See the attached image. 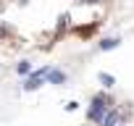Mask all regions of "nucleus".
Segmentation results:
<instances>
[{
	"mask_svg": "<svg viewBox=\"0 0 134 126\" xmlns=\"http://www.w3.org/2000/svg\"><path fill=\"white\" fill-rule=\"evenodd\" d=\"M110 102H113V100H110L105 92L95 95V97H92V105H90V110H87V118H90V121H95V123H100V118L108 113V108H113Z\"/></svg>",
	"mask_w": 134,
	"mask_h": 126,
	"instance_id": "nucleus-1",
	"label": "nucleus"
},
{
	"mask_svg": "<svg viewBox=\"0 0 134 126\" xmlns=\"http://www.w3.org/2000/svg\"><path fill=\"white\" fill-rule=\"evenodd\" d=\"M50 71V66H45V68H40V71H34V74H29V79L24 82V89L26 92H34V89H40L42 84H45V74Z\"/></svg>",
	"mask_w": 134,
	"mask_h": 126,
	"instance_id": "nucleus-2",
	"label": "nucleus"
},
{
	"mask_svg": "<svg viewBox=\"0 0 134 126\" xmlns=\"http://www.w3.org/2000/svg\"><path fill=\"white\" fill-rule=\"evenodd\" d=\"M121 121V110H116V108H108V113L100 118V126H116Z\"/></svg>",
	"mask_w": 134,
	"mask_h": 126,
	"instance_id": "nucleus-3",
	"label": "nucleus"
},
{
	"mask_svg": "<svg viewBox=\"0 0 134 126\" xmlns=\"http://www.w3.org/2000/svg\"><path fill=\"white\" fill-rule=\"evenodd\" d=\"M45 82H47V84H66V74L58 71V68H50V71L45 74Z\"/></svg>",
	"mask_w": 134,
	"mask_h": 126,
	"instance_id": "nucleus-4",
	"label": "nucleus"
},
{
	"mask_svg": "<svg viewBox=\"0 0 134 126\" xmlns=\"http://www.w3.org/2000/svg\"><path fill=\"white\" fill-rule=\"evenodd\" d=\"M121 45V39L118 37H108V39H103L100 42V50H113V47H118Z\"/></svg>",
	"mask_w": 134,
	"mask_h": 126,
	"instance_id": "nucleus-5",
	"label": "nucleus"
},
{
	"mask_svg": "<svg viewBox=\"0 0 134 126\" xmlns=\"http://www.w3.org/2000/svg\"><path fill=\"white\" fill-rule=\"evenodd\" d=\"M100 84H103V87H105V89H110V87H113V84H116V79H113V76H110V74H105V71H103V74H100Z\"/></svg>",
	"mask_w": 134,
	"mask_h": 126,
	"instance_id": "nucleus-6",
	"label": "nucleus"
},
{
	"mask_svg": "<svg viewBox=\"0 0 134 126\" xmlns=\"http://www.w3.org/2000/svg\"><path fill=\"white\" fill-rule=\"evenodd\" d=\"M16 71H19L21 76H29V74H32V66H29V60H21L19 66H16Z\"/></svg>",
	"mask_w": 134,
	"mask_h": 126,
	"instance_id": "nucleus-7",
	"label": "nucleus"
},
{
	"mask_svg": "<svg viewBox=\"0 0 134 126\" xmlns=\"http://www.w3.org/2000/svg\"><path fill=\"white\" fill-rule=\"evenodd\" d=\"M82 3H84V5H97L100 0H82Z\"/></svg>",
	"mask_w": 134,
	"mask_h": 126,
	"instance_id": "nucleus-8",
	"label": "nucleus"
}]
</instances>
